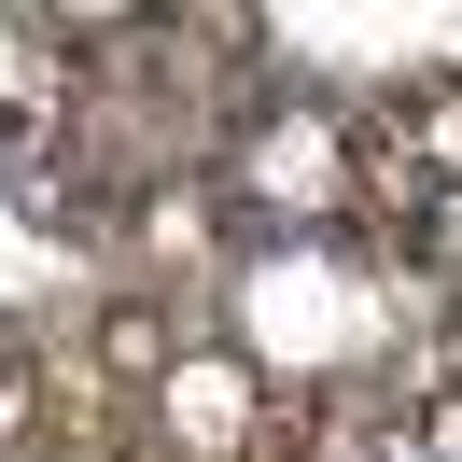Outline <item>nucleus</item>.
<instances>
[{
	"mask_svg": "<svg viewBox=\"0 0 462 462\" xmlns=\"http://www.w3.org/2000/svg\"><path fill=\"white\" fill-rule=\"evenodd\" d=\"M378 182H393V225L420 238V253H462V85H420L393 113Z\"/></svg>",
	"mask_w": 462,
	"mask_h": 462,
	"instance_id": "f257e3e1",
	"label": "nucleus"
},
{
	"mask_svg": "<svg viewBox=\"0 0 462 462\" xmlns=\"http://www.w3.org/2000/svg\"><path fill=\"white\" fill-rule=\"evenodd\" d=\"M42 98H57V70H14V57H0V182L42 169Z\"/></svg>",
	"mask_w": 462,
	"mask_h": 462,
	"instance_id": "f03ea898",
	"label": "nucleus"
}]
</instances>
